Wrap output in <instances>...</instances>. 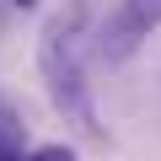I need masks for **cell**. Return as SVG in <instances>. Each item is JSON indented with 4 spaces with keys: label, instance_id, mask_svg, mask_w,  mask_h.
<instances>
[{
    "label": "cell",
    "instance_id": "obj_1",
    "mask_svg": "<svg viewBox=\"0 0 161 161\" xmlns=\"http://www.w3.org/2000/svg\"><path fill=\"white\" fill-rule=\"evenodd\" d=\"M156 22H161V0H124V6L108 16L102 38H97L102 59H129V54L140 48V38H145Z\"/></svg>",
    "mask_w": 161,
    "mask_h": 161
},
{
    "label": "cell",
    "instance_id": "obj_2",
    "mask_svg": "<svg viewBox=\"0 0 161 161\" xmlns=\"http://www.w3.org/2000/svg\"><path fill=\"white\" fill-rule=\"evenodd\" d=\"M27 161H70V150H64V145H43V150H32Z\"/></svg>",
    "mask_w": 161,
    "mask_h": 161
},
{
    "label": "cell",
    "instance_id": "obj_3",
    "mask_svg": "<svg viewBox=\"0 0 161 161\" xmlns=\"http://www.w3.org/2000/svg\"><path fill=\"white\" fill-rule=\"evenodd\" d=\"M16 6H32V0H16Z\"/></svg>",
    "mask_w": 161,
    "mask_h": 161
}]
</instances>
